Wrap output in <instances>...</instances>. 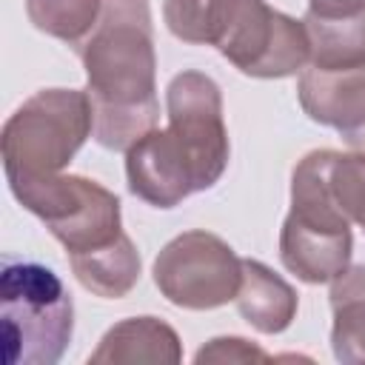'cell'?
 I'll return each mask as SVG.
<instances>
[{"label":"cell","mask_w":365,"mask_h":365,"mask_svg":"<svg viewBox=\"0 0 365 365\" xmlns=\"http://www.w3.org/2000/svg\"><path fill=\"white\" fill-rule=\"evenodd\" d=\"M9 188L26 211L43 220L51 237L66 248L68 259L100 251L125 234L120 197L97 180L60 171Z\"/></svg>","instance_id":"cell-4"},{"label":"cell","mask_w":365,"mask_h":365,"mask_svg":"<svg viewBox=\"0 0 365 365\" xmlns=\"http://www.w3.org/2000/svg\"><path fill=\"white\" fill-rule=\"evenodd\" d=\"M354 237L351 228H325L305 222L294 214L282 220L279 228V259L308 285L334 282L351 265Z\"/></svg>","instance_id":"cell-10"},{"label":"cell","mask_w":365,"mask_h":365,"mask_svg":"<svg viewBox=\"0 0 365 365\" xmlns=\"http://www.w3.org/2000/svg\"><path fill=\"white\" fill-rule=\"evenodd\" d=\"M302 23L311 43V68L336 71L365 66V9L348 17H319L305 11Z\"/></svg>","instance_id":"cell-14"},{"label":"cell","mask_w":365,"mask_h":365,"mask_svg":"<svg viewBox=\"0 0 365 365\" xmlns=\"http://www.w3.org/2000/svg\"><path fill=\"white\" fill-rule=\"evenodd\" d=\"M271 359L262 348L242 336H214L194 354V362H265Z\"/></svg>","instance_id":"cell-19"},{"label":"cell","mask_w":365,"mask_h":365,"mask_svg":"<svg viewBox=\"0 0 365 365\" xmlns=\"http://www.w3.org/2000/svg\"><path fill=\"white\" fill-rule=\"evenodd\" d=\"M365 9V0H308V11L319 17H348Z\"/></svg>","instance_id":"cell-20"},{"label":"cell","mask_w":365,"mask_h":365,"mask_svg":"<svg viewBox=\"0 0 365 365\" xmlns=\"http://www.w3.org/2000/svg\"><path fill=\"white\" fill-rule=\"evenodd\" d=\"M0 325L6 365H54L74 334V302L54 268L3 257Z\"/></svg>","instance_id":"cell-2"},{"label":"cell","mask_w":365,"mask_h":365,"mask_svg":"<svg viewBox=\"0 0 365 365\" xmlns=\"http://www.w3.org/2000/svg\"><path fill=\"white\" fill-rule=\"evenodd\" d=\"M328 302L334 356L345 365H365V265H348L331 282Z\"/></svg>","instance_id":"cell-13"},{"label":"cell","mask_w":365,"mask_h":365,"mask_svg":"<svg viewBox=\"0 0 365 365\" xmlns=\"http://www.w3.org/2000/svg\"><path fill=\"white\" fill-rule=\"evenodd\" d=\"M168 128L194 160L200 188H211L228 168L231 143L222 120V91L202 71H180L165 88Z\"/></svg>","instance_id":"cell-7"},{"label":"cell","mask_w":365,"mask_h":365,"mask_svg":"<svg viewBox=\"0 0 365 365\" xmlns=\"http://www.w3.org/2000/svg\"><path fill=\"white\" fill-rule=\"evenodd\" d=\"M100 11L103 0H26L31 26L74 48L94 31Z\"/></svg>","instance_id":"cell-18"},{"label":"cell","mask_w":365,"mask_h":365,"mask_svg":"<svg viewBox=\"0 0 365 365\" xmlns=\"http://www.w3.org/2000/svg\"><path fill=\"white\" fill-rule=\"evenodd\" d=\"M74 51L86 68L94 140L108 151H128L160 120L148 0H103L94 31Z\"/></svg>","instance_id":"cell-1"},{"label":"cell","mask_w":365,"mask_h":365,"mask_svg":"<svg viewBox=\"0 0 365 365\" xmlns=\"http://www.w3.org/2000/svg\"><path fill=\"white\" fill-rule=\"evenodd\" d=\"M182 359V342L177 331L160 317H128L111 325L100 345L88 354L94 365H131V362H168L177 365Z\"/></svg>","instance_id":"cell-11"},{"label":"cell","mask_w":365,"mask_h":365,"mask_svg":"<svg viewBox=\"0 0 365 365\" xmlns=\"http://www.w3.org/2000/svg\"><path fill=\"white\" fill-rule=\"evenodd\" d=\"M217 51L242 74L282 80L308 66L311 43L302 20H294L265 0H234Z\"/></svg>","instance_id":"cell-6"},{"label":"cell","mask_w":365,"mask_h":365,"mask_svg":"<svg viewBox=\"0 0 365 365\" xmlns=\"http://www.w3.org/2000/svg\"><path fill=\"white\" fill-rule=\"evenodd\" d=\"M234 0H165L163 20L168 31L191 46H214L220 43Z\"/></svg>","instance_id":"cell-17"},{"label":"cell","mask_w":365,"mask_h":365,"mask_svg":"<svg viewBox=\"0 0 365 365\" xmlns=\"http://www.w3.org/2000/svg\"><path fill=\"white\" fill-rule=\"evenodd\" d=\"M234 302H237L240 317L259 334H282L297 317L299 297L265 262L245 257L242 259V282H240Z\"/></svg>","instance_id":"cell-12"},{"label":"cell","mask_w":365,"mask_h":365,"mask_svg":"<svg viewBox=\"0 0 365 365\" xmlns=\"http://www.w3.org/2000/svg\"><path fill=\"white\" fill-rule=\"evenodd\" d=\"M77 282L91 291L94 297H103V299H120L125 297L137 279H140V251L137 245L131 242L128 234H123L117 242L100 248V251H91V254H83V257H71L68 259Z\"/></svg>","instance_id":"cell-15"},{"label":"cell","mask_w":365,"mask_h":365,"mask_svg":"<svg viewBox=\"0 0 365 365\" xmlns=\"http://www.w3.org/2000/svg\"><path fill=\"white\" fill-rule=\"evenodd\" d=\"M297 97L314 123L334 128L351 151L365 154V66L336 71L305 66Z\"/></svg>","instance_id":"cell-9"},{"label":"cell","mask_w":365,"mask_h":365,"mask_svg":"<svg viewBox=\"0 0 365 365\" xmlns=\"http://www.w3.org/2000/svg\"><path fill=\"white\" fill-rule=\"evenodd\" d=\"M88 137H94V111L86 88L34 91L0 134L9 185L60 174Z\"/></svg>","instance_id":"cell-3"},{"label":"cell","mask_w":365,"mask_h":365,"mask_svg":"<svg viewBox=\"0 0 365 365\" xmlns=\"http://www.w3.org/2000/svg\"><path fill=\"white\" fill-rule=\"evenodd\" d=\"M125 180L128 191L154 208H174L202 191L191 154L168 125L151 128L125 151Z\"/></svg>","instance_id":"cell-8"},{"label":"cell","mask_w":365,"mask_h":365,"mask_svg":"<svg viewBox=\"0 0 365 365\" xmlns=\"http://www.w3.org/2000/svg\"><path fill=\"white\" fill-rule=\"evenodd\" d=\"M314 160L336 208L348 217L351 225L365 228V154L317 148Z\"/></svg>","instance_id":"cell-16"},{"label":"cell","mask_w":365,"mask_h":365,"mask_svg":"<svg viewBox=\"0 0 365 365\" xmlns=\"http://www.w3.org/2000/svg\"><path fill=\"white\" fill-rule=\"evenodd\" d=\"M151 274L171 305L185 311H214L237 299L242 257H237L222 237L194 228L163 245Z\"/></svg>","instance_id":"cell-5"}]
</instances>
